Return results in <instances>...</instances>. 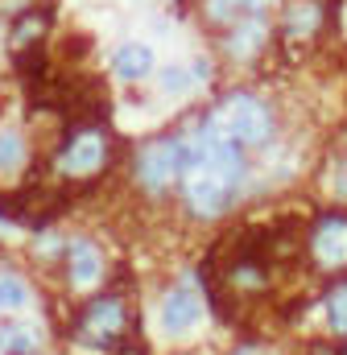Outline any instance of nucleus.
Returning a JSON list of instances; mask_svg holds the SVG:
<instances>
[{
	"label": "nucleus",
	"instance_id": "obj_1",
	"mask_svg": "<svg viewBox=\"0 0 347 355\" xmlns=\"http://www.w3.org/2000/svg\"><path fill=\"white\" fill-rule=\"evenodd\" d=\"M190 141V170L182 178V202L194 219H219L240 202L248 178V149H240L211 112L182 128Z\"/></svg>",
	"mask_w": 347,
	"mask_h": 355
},
{
	"label": "nucleus",
	"instance_id": "obj_2",
	"mask_svg": "<svg viewBox=\"0 0 347 355\" xmlns=\"http://www.w3.org/2000/svg\"><path fill=\"white\" fill-rule=\"evenodd\" d=\"M186 170H190V141H186V132L149 137V141H141L137 153H133V182H137L149 198L170 194L174 186L182 190Z\"/></svg>",
	"mask_w": 347,
	"mask_h": 355
},
{
	"label": "nucleus",
	"instance_id": "obj_3",
	"mask_svg": "<svg viewBox=\"0 0 347 355\" xmlns=\"http://www.w3.org/2000/svg\"><path fill=\"white\" fill-rule=\"evenodd\" d=\"M211 116L219 120V128L240 149H269L273 137H277V112H273V103L248 87H232L211 107Z\"/></svg>",
	"mask_w": 347,
	"mask_h": 355
},
{
	"label": "nucleus",
	"instance_id": "obj_4",
	"mask_svg": "<svg viewBox=\"0 0 347 355\" xmlns=\"http://www.w3.org/2000/svg\"><path fill=\"white\" fill-rule=\"evenodd\" d=\"M112 162V132L103 124H75L58 145V174L67 182H91Z\"/></svg>",
	"mask_w": 347,
	"mask_h": 355
},
{
	"label": "nucleus",
	"instance_id": "obj_5",
	"mask_svg": "<svg viewBox=\"0 0 347 355\" xmlns=\"http://www.w3.org/2000/svg\"><path fill=\"white\" fill-rule=\"evenodd\" d=\"M124 327H128V306H124V297H120V293H103V297H95L83 314H79V322H75V343L87 347V352H108V347H116V339L124 335Z\"/></svg>",
	"mask_w": 347,
	"mask_h": 355
},
{
	"label": "nucleus",
	"instance_id": "obj_6",
	"mask_svg": "<svg viewBox=\"0 0 347 355\" xmlns=\"http://www.w3.org/2000/svg\"><path fill=\"white\" fill-rule=\"evenodd\" d=\"M306 257L323 272H344L347 268V211L319 215L310 236H306Z\"/></svg>",
	"mask_w": 347,
	"mask_h": 355
},
{
	"label": "nucleus",
	"instance_id": "obj_7",
	"mask_svg": "<svg viewBox=\"0 0 347 355\" xmlns=\"http://www.w3.org/2000/svg\"><path fill=\"white\" fill-rule=\"evenodd\" d=\"M207 318V306H203V293L194 285H174L162 293V306H158V322L170 339H190Z\"/></svg>",
	"mask_w": 347,
	"mask_h": 355
},
{
	"label": "nucleus",
	"instance_id": "obj_8",
	"mask_svg": "<svg viewBox=\"0 0 347 355\" xmlns=\"http://www.w3.org/2000/svg\"><path fill=\"white\" fill-rule=\"evenodd\" d=\"M215 46H219V54H223L228 62L248 67V62H257L260 54L273 46V21H269V17H248V21L223 29Z\"/></svg>",
	"mask_w": 347,
	"mask_h": 355
},
{
	"label": "nucleus",
	"instance_id": "obj_9",
	"mask_svg": "<svg viewBox=\"0 0 347 355\" xmlns=\"http://www.w3.org/2000/svg\"><path fill=\"white\" fill-rule=\"evenodd\" d=\"M323 21H327L323 0H285L281 21H277V37H281L285 46H306V42L319 37Z\"/></svg>",
	"mask_w": 347,
	"mask_h": 355
},
{
	"label": "nucleus",
	"instance_id": "obj_10",
	"mask_svg": "<svg viewBox=\"0 0 347 355\" xmlns=\"http://www.w3.org/2000/svg\"><path fill=\"white\" fill-rule=\"evenodd\" d=\"M277 0H198V21L211 33H223L248 17H269Z\"/></svg>",
	"mask_w": 347,
	"mask_h": 355
},
{
	"label": "nucleus",
	"instance_id": "obj_11",
	"mask_svg": "<svg viewBox=\"0 0 347 355\" xmlns=\"http://www.w3.org/2000/svg\"><path fill=\"white\" fill-rule=\"evenodd\" d=\"M158 71V54L149 42H120L112 50V75L120 83H145Z\"/></svg>",
	"mask_w": 347,
	"mask_h": 355
},
{
	"label": "nucleus",
	"instance_id": "obj_12",
	"mask_svg": "<svg viewBox=\"0 0 347 355\" xmlns=\"http://www.w3.org/2000/svg\"><path fill=\"white\" fill-rule=\"evenodd\" d=\"M103 252L95 240H71L67 244V277L75 289H95L103 281Z\"/></svg>",
	"mask_w": 347,
	"mask_h": 355
},
{
	"label": "nucleus",
	"instance_id": "obj_13",
	"mask_svg": "<svg viewBox=\"0 0 347 355\" xmlns=\"http://www.w3.org/2000/svg\"><path fill=\"white\" fill-rule=\"evenodd\" d=\"M50 29V12H42V4H29L25 12H17L8 21V46L21 54V50H37L42 37Z\"/></svg>",
	"mask_w": 347,
	"mask_h": 355
},
{
	"label": "nucleus",
	"instance_id": "obj_14",
	"mask_svg": "<svg viewBox=\"0 0 347 355\" xmlns=\"http://www.w3.org/2000/svg\"><path fill=\"white\" fill-rule=\"evenodd\" d=\"M0 355H42V331L25 318H0Z\"/></svg>",
	"mask_w": 347,
	"mask_h": 355
},
{
	"label": "nucleus",
	"instance_id": "obj_15",
	"mask_svg": "<svg viewBox=\"0 0 347 355\" xmlns=\"http://www.w3.org/2000/svg\"><path fill=\"white\" fill-rule=\"evenodd\" d=\"M29 162V137L21 124H0V178H12Z\"/></svg>",
	"mask_w": 347,
	"mask_h": 355
},
{
	"label": "nucleus",
	"instance_id": "obj_16",
	"mask_svg": "<svg viewBox=\"0 0 347 355\" xmlns=\"http://www.w3.org/2000/svg\"><path fill=\"white\" fill-rule=\"evenodd\" d=\"M29 302H33V289L21 272H0V318L21 314Z\"/></svg>",
	"mask_w": 347,
	"mask_h": 355
},
{
	"label": "nucleus",
	"instance_id": "obj_17",
	"mask_svg": "<svg viewBox=\"0 0 347 355\" xmlns=\"http://www.w3.org/2000/svg\"><path fill=\"white\" fill-rule=\"evenodd\" d=\"M153 79H158V91H162L166 99H182V95H190V91L198 87V83H194V75H190V67H182V62L153 71Z\"/></svg>",
	"mask_w": 347,
	"mask_h": 355
},
{
	"label": "nucleus",
	"instance_id": "obj_18",
	"mask_svg": "<svg viewBox=\"0 0 347 355\" xmlns=\"http://www.w3.org/2000/svg\"><path fill=\"white\" fill-rule=\"evenodd\" d=\"M327 327H331V335L347 339V281L331 285V293H327Z\"/></svg>",
	"mask_w": 347,
	"mask_h": 355
},
{
	"label": "nucleus",
	"instance_id": "obj_19",
	"mask_svg": "<svg viewBox=\"0 0 347 355\" xmlns=\"http://www.w3.org/2000/svg\"><path fill=\"white\" fill-rule=\"evenodd\" d=\"M29 4H37V0H0V17H8V21H12V17H17V12H25Z\"/></svg>",
	"mask_w": 347,
	"mask_h": 355
},
{
	"label": "nucleus",
	"instance_id": "obj_20",
	"mask_svg": "<svg viewBox=\"0 0 347 355\" xmlns=\"http://www.w3.org/2000/svg\"><path fill=\"white\" fill-rule=\"evenodd\" d=\"M232 355H253V352H248V347H236V352H232Z\"/></svg>",
	"mask_w": 347,
	"mask_h": 355
},
{
	"label": "nucleus",
	"instance_id": "obj_21",
	"mask_svg": "<svg viewBox=\"0 0 347 355\" xmlns=\"http://www.w3.org/2000/svg\"><path fill=\"white\" fill-rule=\"evenodd\" d=\"M344 355H347V352H344Z\"/></svg>",
	"mask_w": 347,
	"mask_h": 355
}]
</instances>
